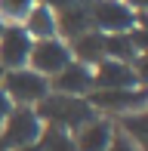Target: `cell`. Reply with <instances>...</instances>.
I'll return each instance as SVG.
<instances>
[{"mask_svg": "<svg viewBox=\"0 0 148 151\" xmlns=\"http://www.w3.org/2000/svg\"><path fill=\"white\" fill-rule=\"evenodd\" d=\"M0 77H3L0 90L6 93V99H9L12 105H22V108H34L37 102L50 93V80L40 77L31 68H12V71H3Z\"/></svg>", "mask_w": 148, "mask_h": 151, "instance_id": "cell-3", "label": "cell"}, {"mask_svg": "<svg viewBox=\"0 0 148 151\" xmlns=\"http://www.w3.org/2000/svg\"><path fill=\"white\" fill-rule=\"evenodd\" d=\"M124 3L130 6V9L136 12V16H142V12H145V0H124Z\"/></svg>", "mask_w": 148, "mask_h": 151, "instance_id": "cell-21", "label": "cell"}, {"mask_svg": "<svg viewBox=\"0 0 148 151\" xmlns=\"http://www.w3.org/2000/svg\"><path fill=\"white\" fill-rule=\"evenodd\" d=\"M12 151H43V145L34 142V145H22V148H12Z\"/></svg>", "mask_w": 148, "mask_h": 151, "instance_id": "cell-22", "label": "cell"}, {"mask_svg": "<svg viewBox=\"0 0 148 151\" xmlns=\"http://www.w3.org/2000/svg\"><path fill=\"white\" fill-rule=\"evenodd\" d=\"M93 90V68L80 65V62H68L59 74L50 77V93L59 96H86Z\"/></svg>", "mask_w": 148, "mask_h": 151, "instance_id": "cell-9", "label": "cell"}, {"mask_svg": "<svg viewBox=\"0 0 148 151\" xmlns=\"http://www.w3.org/2000/svg\"><path fill=\"white\" fill-rule=\"evenodd\" d=\"M43 133V123L34 114V108H22V105H12L9 114L0 123V151H12V148H22V145H34Z\"/></svg>", "mask_w": 148, "mask_h": 151, "instance_id": "cell-2", "label": "cell"}, {"mask_svg": "<svg viewBox=\"0 0 148 151\" xmlns=\"http://www.w3.org/2000/svg\"><path fill=\"white\" fill-rule=\"evenodd\" d=\"M37 3H43L46 9L59 12V9H68V6H86L90 0H37Z\"/></svg>", "mask_w": 148, "mask_h": 151, "instance_id": "cell-18", "label": "cell"}, {"mask_svg": "<svg viewBox=\"0 0 148 151\" xmlns=\"http://www.w3.org/2000/svg\"><path fill=\"white\" fill-rule=\"evenodd\" d=\"M139 19L124 0H90V22L99 34H124Z\"/></svg>", "mask_w": 148, "mask_h": 151, "instance_id": "cell-4", "label": "cell"}, {"mask_svg": "<svg viewBox=\"0 0 148 151\" xmlns=\"http://www.w3.org/2000/svg\"><path fill=\"white\" fill-rule=\"evenodd\" d=\"M34 114L40 117L43 127H56L65 133H74L93 117H99L83 96H59V93H46L34 105Z\"/></svg>", "mask_w": 148, "mask_h": 151, "instance_id": "cell-1", "label": "cell"}, {"mask_svg": "<svg viewBox=\"0 0 148 151\" xmlns=\"http://www.w3.org/2000/svg\"><path fill=\"white\" fill-rule=\"evenodd\" d=\"M9 108H12V102L6 99V93H3V90H0V123H3V117L9 114Z\"/></svg>", "mask_w": 148, "mask_h": 151, "instance_id": "cell-20", "label": "cell"}, {"mask_svg": "<svg viewBox=\"0 0 148 151\" xmlns=\"http://www.w3.org/2000/svg\"><path fill=\"white\" fill-rule=\"evenodd\" d=\"M105 151H139V148L133 145V142L126 139V136L114 133V136H111V142H108V148H105Z\"/></svg>", "mask_w": 148, "mask_h": 151, "instance_id": "cell-19", "label": "cell"}, {"mask_svg": "<svg viewBox=\"0 0 148 151\" xmlns=\"http://www.w3.org/2000/svg\"><path fill=\"white\" fill-rule=\"evenodd\" d=\"M93 105V111H108V114H130L145 111V86H130V90H90L83 96Z\"/></svg>", "mask_w": 148, "mask_h": 151, "instance_id": "cell-5", "label": "cell"}, {"mask_svg": "<svg viewBox=\"0 0 148 151\" xmlns=\"http://www.w3.org/2000/svg\"><path fill=\"white\" fill-rule=\"evenodd\" d=\"M0 74H3V68H0Z\"/></svg>", "mask_w": 148, "mask_h": 151, "instance_id": "cell-24", "label": "cell"}, {"mask_svg": "<svg viewBox=\"0 0 148 151\" xmlns=\"http://www.w3.org/2000/svg\"><path fill=\"white\" fill-rule=\"evenodd\" d=\"M34 40L19 22H6L0 31V68L12 71V68H28V52Z\"/></svg>", "mask_w": 148, "mask_h": 151, "instance_id": "cell-7", "label": "cell"}, {"mask_svg": "<svg viewBox=\"0 0 148 151\" xmlns=\"http://www.w3.org/2000/svg\"><path fill=\"white\" fill-rule=\"evenodd\" d=\"M68 62H71V50H68V43H65V40L46 37V40H34V43H31L28 68H31V71H37L40 77L50 80L52 74H59Z\"/></svg>", "mask_w": 148, "mask_h": 151, "instance_id": "cell-6", "label": "cell"}, {"mask_svg": "<svg viewBox=\"0 0 148 151\" xmlns=\"http://www.w3.org/2000/svg\"><path fill=\"white\" fill-rule=\"evenodd\" d=\"M111 136H114L111 120L93 117L90 123H83L80 129H74L71 139H74V148H77V151H105L108 142H111Z\"/></svg>", "mask_w": 148, "mask_h": 151, "instance_id": "cell-10", "label": "cell"}, {"mask_svg": "<svg viewBox=\"0 0 148 151\" xmlns=\"http://www.w3.org/2000/svg\"><path fill=\"white\" fill-rule=\"evenodd\" d=\"M3 25H6V22H3V19H0V31H3Z\"/></svg>", "mask_w": 148, "mask_h": 151, "instance_id": "cell-23", "label": "cell"}, {"mask_svg": "<svg viewBox=\"0 0 148 151\" xmlns=\"http://www.w3.org/2000/svg\"><path fill=\"white\" fill-rule=\"evenodd\" d=\"M130 86H145L136 77L130 62H114L102 59L93 68V90H130Z\"/></svg>", "mask_w": 148, "mask_h": 151, "instance_id": "cell-8", "label": "cell"}, {"mask_svg": "<svg viewBox=\"0 0 148 151\" xmlns=\"http://www.w3.org/2000/svg\"><path fill=\"white\" fill-rule=\"evenodd\" d=\"M120 129H124V136H126L139 151H145V142H148V117H145V111L120 114Z\"/></svg>", "mask_w": 148, "mask_h": 151, "instance_id": "cell-14", "label": "cell"}, {"mask_svg": "<svg viewBox=\"0 0 148 151\" xmlns=\"http://www.w3.org/2000/svg\"><path fill=\"white\" fill-rule=\"evenodd\" d=\"M68 50H71L74 62H80V65H86V68H96L99 62L105 59V34L90 28V31L80 34V37L68 40Z\"/></svg>", "mask_w": 148, "mask_h": 151, "instance_id": "cell-11", "label": "cell"}, {"mask_svg": "<svg viewBox=\"0 0 148 151\" xmlns=\"http://www.w3.org/2000/svg\"><path fill=\"white\" fill-rule=\"evenodd\" d=\"M139 52L133 50L130 37L124 34H105V59H114V62H133Z\"/></svg>", "mask_w": 148, "mask_h": 151, "instance_id": "cell-15", "label": "cell"}, {"mask_svg": "<svg viewBox=\"0 0 148 151\" xmlns=\"http://www.w3.org/2000/svg\"><path fill=\"white\" fill-rule=\"evenodd\" d=\"M40 145L43 151H77L74 148V139L71 133H65V129H56V127H43V133H40Z\"/></svg>", "mask_w": 148, "mask_h": 151, "instance_id": "cell-16", "label": "cell"}, {"mask_svg": "<svg viewBox=\"0 0 148 151\" xmlns=\"http://www.w3.org/2000/svg\"><path fill=\"white\" fill-rule=\"evenodd\" d=\"M93 22H90V3L86 6H68V9H59L56 12V37L59 40H74L80 37L83 31H90Z\"/></svg>", "mask_w": 148, "mask_h": 151, "instance_id": "cell-12", "label": "cell"}, {"mask_svg": "<svg viewBox=\"0 0 148 151\" xmlns=\"http://www.w3.org/2000/svg\"><path fill=\"white\" fill-rule=\"evenodd\" d=\"M37 0H0V19L3 22H22Z\"/></svg>", "mask_w": 148, "mask_h": 151, "instance_id": "cell-17", "label": "cell"}, {"mask_svg": "<svg viewBox=\"0 0 148 151\" xmlns=\"http://www.w3.org/2000/svg\"><path fill=\"white\" fill-rule=\"evenodd\" d=\"M19 25L28 31V37H31V40L56 37V12H52V9H46L43 3H34V6L28 9V16H25Z\"/></svg>", "mask_w": 148, "mask_h": 151, "instance_id": "cell-13", "label": "cell"}]
</instances>
